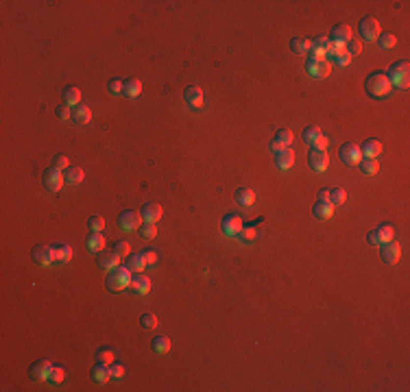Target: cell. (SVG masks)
I'll return each instance as SVG.
<instances>
[{"label":"cell","instance_id":"48","mask_svg":"<svg viewBox=\"0 0 410 392\" xmlns=\"http://www.w3.org/2000/svg\"><path fill=\"white\" fill-rule=\"evenodd\" d=\"M105 229V220H102L101 216H94V218H90V231H101Z\"/></svg>","mask_w":410,"mask_h":392},{"label":"cell","instance_id":"36","mask_svg":"<svg viewBox=\"0 0 410 392\" xmlns=\"http://www.w3.org/2000/svg\"><path fill=\"white\" fill-rule=\"evenodd\" d=\"M345 201H347V192H345V190H340V187L330 190V203H332V205H343Z\"/></svg>","mask_w":410,"mask_h":392},{"label":"cell","instance_id":"14","mask_svg":"<svg viewBox=\"0 0 410 392\" xmlns=\"http://www.w3.org/2000/svg\"><path fill=\"white\" fill-rule=\"evenodd\" d=\"M183 100L190 105V107H194V109L203 107V92H201V87H197V85L185 87V90H183Z\"/></svg>","mask_w":410,"mask_h":392},{"label":"cell","instance_id":"52","mask_svg":"<svg viewBox=\"0 0 410 392\" xmlns=\"http://www.w3.org/2000/svg\"><path fill=\"white\" fill-rule=\"evenodd\" d=\"M310 44H312V46H316V48H321V50H325V48H328V44H330V37L319 35V37H314Z\"/></svg>","mask_w":410,"mask_h":392},{"label":"cell","instance_id":"1","mask_svg":"<svg viewBox=\"0 0 410 392\" xmlns=\"http://www.w3.org/2000/svg\"><path fill=\"white\" fill-rule=\"evenodd\" d=\"M410 64L406 59H402V61H395L393 66L388 68V72H386V79H388V83L390 87H397V90H408V83H410Z\"/></svg>","mask_w":410,"mask_h":392},{"label":"cell","instance_id":"25","mask_svg":"<svg viewBox=\"0 0 410 392\" xmlns=\"http://www.w3.org/2000/svg\"><path fill=\"white\" fill-rule=\"evenodd\" d=\"M312 211H314L316 218H323V220H325V218L334 216V205H332L330 201H319L314 207H312Z\"/></svg>","mask_w":410,"mask_h":392},{"label":"cell","instance_id":"24","mask_svg":"<svg viewBox=\"0 0 410 392\" xmlns=\"http://www.w3.org/2000/svg\"><path fill=\"white\" fill-rule=\"evenodd\" d=\"M131 288H133L135 292H140V294H146L151 290V279L146 277V275H142V273H135V277L131 279Z\"/></svg>","mask_w":410,"mask_h":392},{"label":"cell","instance_id":"5","mask_svg":"<svg viewBox=\"0 0 410 392\" xmlns=\"http://www.w3.org/2000/svg\"><path fill=\"white\" fill-rule=\"evenodd\" d=\"M358 28H360V35H362L367 42H375L380 37V22L375 20V18H371V16L362 18Z\"/></svg>","mask_w":410,"mask_h":392},{"label":"cell","instance_id":"28","mask_svg":"<svg viewBox=\"0 0 410 392\" xmlns=\"http://www.w3.org/2000/svg\"><path fill=\"white\" fill-rule=\"evenodd\" d=\"M52 251H55V261H59V264H66V261L72 259V249L68 244H57L52 246Z\"/></svg>","mask_w":410,"mask_h":392},{"label":"cell","instance_id":"11","mask_svg":"<svg viewBox=\"0 0 410 392\" xmlns=\"http://www.w3.org/2000/svg\"><path fill=\"white\" fill-rule=\"evenodd\" d=\"M330 42L332 44H338V46H345V44L351 42V28L347 24H336L330 33Z\"/></svg>","mask_w":410,"mask_h":392},{"label":"cell","instance_id":"10","mask_svg":"<svg viewBox=\"0 0 410 392\" xmlns=\"http://www.w3.org/2000/svg\"><path fill=\"white\" fill-rule=\"evenodd\" d=\"M242 227H245V225H242V220H240V216H238V214H227L225 218H223V222H221V229H223V233H225V235H238Z\"/></svg>","mask_w":410,"mask_h":392},{"label":"cell","instance_id":"8","mask_svg":"<svg viewBox=\"0 0 410 392\" xmlns=\"http://www.w3.org/2000/svg\"><path fill=\"white\" fill-rule=\"evenodd\" d=\"M306 70L310 72V74L314 76V79H325V76H330V74H332V64H330L328 59H323V61L308 59Z\"/></svg>","mask_w":410,"mask_h":392},{"label":"cell","instance_id":"19","mask_svg":"<svg viewBox=\"0 0 410 392\" xmlns=\"http://www.w3.org/2000/svg\"><path fill=\"white\" fill-rule=\"evenodd\" d=\"M292 144V133L288 129H280L275 133V139H273V151H282V148H288Z\"/></svg>","mask_w":410,"mask_h":392},{"label":"cell","instance_id":"3","mask_svg":"<svg viewBox=\"0 0 410 392\" xmlns=\"http://www.w3.org/2000/svg\"><path fill=\"white\" fill-rule=\"evenodd\" d=\"M131 270L127 268V266H116V268L109 270V275H107V288L111 290V292H120V290L129 288L131 285Z\"/></svg>","mask_w":410,"mask_h":392},{"label":"cell","instance_id":"31","mask_svg":"<svg viewBox=\"0 0 410 392\" xmlns=\"http://www.w3.org/2000/svg\"><path fill=\"white\" fill-rule=\"evenodd\" d=\"M92 377H94V381H101V384H102V381H107V379L111 377L109 366H107V364H101V362H99V364L94 366V370H92Z\"/></svg>","mask_w":410,"mask_h":392},{"label":"cell","instance_id":"4","mask_svg":"<svg viewBox=\"0 0 410 392\" xmlns=\"http://www.w3.org/2000/svg\"><path fill=\"white\" fill-rule=\"evenodd\" d=\"M118 225L123 231H138L140 227H142V214H140V211H133V209H127L120 214Z\"/></svg>","mask_w":410,"mask_h":392},{"label":"cell","instance_id":"38","mask_svg":"<svg viewBox=\"0 0 410 392\" xmlns=\"http://www.w3.org/2000/svg\"><path fill=\"white\" fill-rule=\"evenodd\" d=\"M319 135H321V129H319V127H308V129L304 131V142H306V144H314Z\"/></svg>","mask_w":410,"mask_h":392},{"label":"cell","instance_id":"27","mask_svg":"<svg viewBox=\"0 0 410 392\" xmlns=\"http://www.w3.org/2000/svg\"><path fill=\"white\" fill-rule=\"evenodd\" d=\"M123 94L127 96V98H138V96L142 94V83H140L138 79H129V81H125V90H123Z\"/></svg>","mask_w":410,"mask_h":392},{"label":"cell","instance_id":"42","mask_svg":"<svg viewBox=\"0 0 410 392\" xmlns=\"http://www.w3.org/2000/svg\"><path fill=\"white\" fill-rule=\"evenodd\" d=\"M238 235H240V238L245 240V242H251V240L257 235V231H256V227H253V225H249V227H242L240 233H238Z\"/></svg>","mask_w":410,"mask_h":392},{"label":"cell","instance_id":"35","mask_svg":"<svg viewBox=\"0 0 410 392\" xmlns=\"http://www.w3.org/2000/svg\"><path fill=\"white\" fill-rule=\"evenodd\" d=\"M140 235H142L144 240H155V238H157V227H155V222H144V225L140 227Z\"/></svg>","mask_w":410,"mask_h":392},{"label":"cell","instance_id":"49","mask_svg":"<svg viewBox=\"0 0 410 392\" xmlns=\"http://www.w3.org/2000/svg\"><path fill=\"white\" fill-rule=\"evenodd\" d=\"M328 146H330V139L325 138V135H319V138H316V142L312 144V148H314V151H328Z\"/></svg>","mask_w":410,"mask_h":392},{"label":"cell","instance_id":"26","mask_svg":"<svg viewBox=\"0 0 410 392\" xmlns=\"http://www.w3.org/2000/svg\"><path fill=\"white\" fill-rule=\"evenodd\" d=\"M360 153L364 155V157H378L380 153H382V144H380V139H367V142L362 144V148H360Z\"/></svg>","mask_w":410,"mask_h":392},{"label":"cell","instance_id":"34","mask_svg":"<svg viewBox=\"0 0 410 392\" xmlns=\"http://www.w3.org/2000/svg\"><path fill=\"white\" fill-rule=\"evenodd\" d=\"M290 48H292V52H297V55H306L308 48H310V40H304V37H295V40L290 42Z\"/></svg>","mask_w":410,"mask_h":392},{"label":"cell","instance_id":"41","mask_svg":"<svg viewBox=\"0 0 410 392\" xmlns=\"http://www.w3.org/2000/svg\"><path fill=\"white\" fill-rule=\"evenodd\" d=\"M70 166V159L66 157V155H57L55 159H52V168H57V170H66V168Z\"/></svg>","mask_w":410,"mask_h":392},{"label":"cell","instance_id":"2","mask_svg":"<svg viewBox=\"0 0 410 392\" xmlns=\"http://www.w3.org/2000/svg\"><path fill=\"white\" fill-rule=\"evenodd\" d=\"M364 87H367V92L373 96V98H384V96H388L390 83L386 79V72H371V74L367 76Z\"/></svg>","mask_w":410,"mask_h":392},{"label":"cell","instance_id":"54","mask_svg":"<svg viewBox=\"0 0 410 392\" xmlns=\"http://www.w3.org/2000/svg\"><path fill=\"white\" fill-rule=\"evenodd\" d=\"M360 48H362V46H360V42H358V40H351V42L347 44V48H345V50H347L349 55H358V52H360Z\"/></svg>","mask_w":410,"mask_h":392},{"label":"cell","instance_id":"55","mask_svg":"<svg viewBox=\"0 0 410 392\" xmlns=\"http://www.w3.org/2000/svg\"><path fill=\"white\" fill-rule=\"evenodd\" d=\"M142 257H144V261H146V266H153L155 261H157V255H155L153 251H144Z\"/></svg>","mask_w":410,"mask_h":392},{"label":"cell","instance_id":"29","mask_svg":"<svg viewBox=\"0 0 410 392\" xmlns=\"http://www.w3.org/2000/svg\"><path fill=\"white\" fill-rule=\"evenodd\" d=\"M236 201L240 203V205H253V201H256V194H253L251 187H240V190H236Z\"/></svg>","mask_w":410,"mask_h":392},{"label":"cell","instance_id":"56","mask_svg":"<svg viewBox=\"0 0 410 392\" xmlns=\"http://www.w3.org/2000/svg\"><path fill=\"white\" fill-rule=\"evenodd\" d=\"M319 201H330V190H321L319 192Z\"/></svg>","mask_w":410,"mask_h":392},{"label":"cell","instance_id":"30","mask_svg":"<svg viewBox=\"0 0 410 392\" xmlns=\"http://www.w3.org/2000/svg\"><path fill=\"white\" fill-rule=\"evenodd\" d=\"M63 181L66 183H79L83 181V170L77 166H68L66 170H63Z\"/></svg>","mask_w":410,"mask_h":392},{"label":"cell","instance_id":"9","mask_svg":"<svg viewBox=\"0 0 410 392\" xmlns=\"http://www.w3.org/2000/svg\"><path fill=\"white\" fill-rule=\"evenodd\" d=\"M33 259L40 266H51L52 261H55V251L48 244H37L35 249H33Z\"/></svg>","mask_w":410,"mask_h":392},{"label":"cell","instance_id":"46","mask_svg":"<svg viewBox=\"0 0 410 392\" xmlns=\"http://www.w3.org/2000/svg\"><path fill=\"white\" fill-rule=\"evenodd\" d=\"M99 362H101V364L109 366L111 362H114V351H109V348H102V351H99Z\"/></svg>","mask_w":410,"mask_h":392},{"label":"cell","instance_id":"16","mask_svg":"<svg viewBox=\"0 0 410 392\" xmlns=\"http://www.w3.org/2000/svg\"><path fill=\"white\" fill-rule=\"evenodd\" d=\"M99 266L105 270H111L116 266H120V255L116 251H101L99 253Z\"/></svg>","mask_w":410,"mask_h":392},{"label":"cell","instance_id":"6","mask_svg":"<svg viewBox=\"0 0 410 392\" xmlns=\"http://www.w3.org/2000/svg\"><path fill=\"white\" fill-rule=\"evenodd\" d=\"M42 179H44V185H46L51 192H59L61 185H63V172L57 170V168H46L44 174H42Z\"/></svg>","mask_w":410,"mask_h":392},{"label":"cell","instance_id":"22","mask_svg":"<svg viewBox=\"0 0 410 392\" xmlns=\"http://www.w3.org/2000/svg\"><path fill=\"white\" fill-rule=\"evenodd\" d=\"M72 120H75L77 124H87L92 120V111L87 105H77L75 109H72Z\"/></svg>","mask_w":410,"mask_h":392},{"label":"cell","instance_id":"43","mask_svg":"<svg viewBox=\"0 0 410 392\" xmlns=\"http://www.w3.org/2000/svg\"><path fill=\"white\" fill-rule=\"evenodd\" d=\"M116 253L120 255V257H125V255H131V244L127 240H120V242H116Z\"/></svg>","mask_w":410,"mask_h":392},{"label":"cell","instance_id":"18","mask_svg":"<svg viewBox=\"0 0 410 392\" xmlns=\"http://www.w3.org/2000/svg\"><path fill=\"white\" fill-rule=\"evenodd\" d=\"M144 222H157L162 218V205L159 203H146V205L140 209Z\"/></svg>","mask_w":410,"mask_h":392},{"label":"cell","instance_id":"37","mask_svg":"<svg viewBox=\"0 0 410 392\" xmlns=\"http://www.w3.org/2000/svg\"><path fill=\"white\" fill-rule=\"evenodd\" d=\"M378 42H380V48H384V50H388V48H393L395 44H397L395 35H390V33H380Z\"/></svg>","mask_w":410,"mask_h":392},{"label":"cell","instance_id":"32","mask_svg":"<svg viewBox=\"0 0 410 392\" xmlns=\"http://www.w3.org/2000/svg\"><path fill=\"white\" fill-rule=\"evenodd\" d=\"M153 351L155 353H168L170 351V338L168 336H157V338H153Z\"/></svg>","mask_w":410,"mask_h":392},{"label":"cell","instance_id":"21","mask_svg":"<svg viewBox=\"0 0 410 392\" xmlns=\"http://www.w3.org/2000/svg\"><path fill=\"white\" fill-rule=\"evenodd\" d=\"M79 100H81V90H79V87L70 85V87L63 90V105H68V107H77Z\"/></svg>","mask_w":410,"mask_h":392},{"label":"cell","instance_id":"17","mask_svg":"<svg viewBox=\"0 0 410 392\" xmlns=\"http://www.w3.org/2000/svg\"><path fill=\"white\" fill-rule=\"evenodd\" d=\"M275 161H277V166H280L282 170H288V168L295 166V151H292L290 146L282 148V151L275 153Z\"/></svg>","mask_w":410,"mask_h":392},{"label":"cell","instance_id":"7","mask_svg":"<svg viewBox=\"0 0 410 392\" xmlns=\"http://www.w3.org/2000/svg\"><path fill=\"white\" fill-rule=\"evenodd\" d=\"M308 163H310V168L316 172L328 170V163H330L328 151H314V148H310V153H308Z\"/></svg>","mask_w":410,"mask_h":392},{"label":"cell","instance_id":"12","mask_svg":"<svg viewBox=\"0 0 410 392\" xmlns=\"http://www.w3.org/2000/svg\"><path fill=\"white\" fill-rule=\"evenodd\" d=\"M338 157L343 159V163H349V166H354V163L360 161L362 153H360V146H356V144H345V146H340Z\"/></svg>","mask_w":410,"mask_h":392},{"label":"cell","instance_id":"50","mask_svg":"<svg viewBox=\"0 0 410 392\" xmlns=\"http://www.w3.org/2000/svg\"><path fill=\"white\" fill-rule=\"evenodd\" d=\"M57 118H59V120L72 118V109L68 107V105H59V107H57Z\"/></svg>","mask_w":410,"mask_h":392},{"label":"cell","instance_id":"40","mask_svg":"<svg viewBox=\"0 0 410 392\" xmlns=\"http://www.w3.org/2000/svg\"><path fill=\"white\" fill-rule=\"evenodd\" d=\"M48 379L52 381V384H61L63 379H66V370L59 369V366H52V370H51V377Z\"/></svg>","mask_w":410,"mask_h":392},{"label":"cell","instance_id":"45","mask_svg":"<svg viewBox=\"0 0 410 392\" xmlns=\"http://www.w3.org/2000/svg\"><path fill=\"white\" fill-rule=\"evenodd\" d=\"M349 61H351V55H349L347 50H345V48L334 57V64H336V66H349Z\"/></svg>","mask_w":410,"mask_h":392},{"label":"cell","instance_id":"39","mask_svg":"<svg viewBox=\"0 0 410 392\" xmlns=\"http://www.w3.org/2000/svg\"><path fill=\"white\" fill-rule=\"evenodd\" d=\"M140 323H142V327H146V329H155L157 327V316H155L153 312H146V314H142Z\"/></svg>","mask_w":410,"mask_h":392},{"label":"cell","instance_id":"44","mask_svg":"<svg viewBox=\"0 0 410 392\" xmlns=\"http://www.w3.org/2000/svg\"><path fill=\"white\" fill-rule=\"evenodd\" d=\"M378 231H380V238H382V244H384V242H390V240H393V227H390V225L378 227Z\"/></svg>","mask_w":410,"mask_h":392},{"label":"cell","instance_id":"23","mask_svg":"<svg viewBox=\"0 0 410 392\" xmlns=\"http://www.w3.org/2000/svg\"><path fill=\"white\" fill-rule=\"evenodd\" d=\"M127 268L131 270V273H142L146 268V261L142 257V253H131L127 255Z\"/></svg>","mask_w":410,"mask_h":392},{"label":"cell","instance_id":"15","mask_svg":"<svg viewBox=\"0 0 410 392\" xmlns=\"http://www.w3.org/2000/svg\"><path fill=\"white\" fill-rule=\"evenodd\" d=\"M51 370H52V364L48 360H40V362H35V364L31 366V377L33 379H37V381H44V379H48L51 377Z\"/></svg>","mask_w":410,"mask_h":392},{"label":"cell","instance_id":"13","mask_svg":"<svg viewBox=\"0 0 410 392\" xmlns=\"http://www.w3.org/2000/svg\"><path fill=\"white\" fill-rule=\"evenodd\" d=\"M382 249H380V253H382V259L386 261V264H397L399 257H402V249H399V244H395V242H384V244H380Z\"/></svg>","mask_w":410,"mask_h":392},{"label":"cell","instance_id":"47","mask_svg":"<svg viewBox=\"0 0 410 392\" xmlns=\"http://www.w3.org/2000/svg\"><path fill=\"white\" fill-rule=\"evenodd\" d=\"M107 90H109L111 94H123L125 83H123L120 79H111V81H109V85H107Z\"/></svg>","mask_w":410,"mask_h":392},{"label":"cell","instance_id":"51","mask_svg":"<svg viewBox=\"0 0 410 392\" xmlns=\"http://www.w3.org/2000/svg\"><path fill=\"white\" fill-rule=\"evenodd\" d=\"M109 372L114 379H120V377H125V366L123 364H109Z\"/></svg>","mask_w":410,"mask_h":392},{"label":"cell","instance_id":"33","mask_svg":"<svg viewBox=\"0 0 410 392\" xmlns=\"http://www.w3.org/2000/svg\"><path fill=\"white\" fill-rule=\"evenodd\" d=\"M358 166H360V170H362L364 174H375V172H378V161H375L373 157H360Z\"/></svg>","mask_w":410,"mask_h":392},{"label":"cell","instance_id":"53","mask_svg":"<svg viewBox=\"0 0 410 392\" xmlns=\"http://www.w3.org/2000/svg\"><path fill=\"white\" fill-rule=\"evenodd\" d=\"M367 240H369V244H373V246H380V244H382V238H380V231H378V229L369 231Z\"/></svg>","mask_w":410,"mask_h":392},{"label":"cell","instance_id":"20","mask_svg":"<svg viewBox=\"0 0 410 392\" xmlns=\"http://www.w3.org/2000/svg\"><path fill=\"white\" fill-rule=\"evenodd\" d=\"M85 244H87V249H90L92 253H101V251L105 249V238H102V233H99V231H90Z\"/></svg>","mask_w":410,"mask_h":392}]
</instances>
